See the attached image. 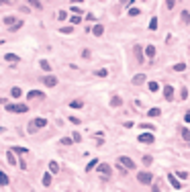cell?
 Returning <instances> with one entry per match:
<instances>
[{"instance_id": "23", "label": "cell", "mask_w": 190, "mask_h": 192, "mask_svg": "<svg viewBox=\"0 0 190 192\" xmlns=\"http://www.w3.org/2000/svg\"><path fill=\"white\" fill-rule=\"evenodd\" d=\"M94 167H98V159H96V157H94V159H92V161H90V163L86 165V172H90V170H94Z\"/></svg>"}, {"instance_id": "40", "label": "cell", "mask_w": 190, "mask_h": 192, "mask_svg": "<svg viewBox=\"0 0 190 192\" xmlns=\"http://www.w3.org/2000/svg\"><path fill=\"white\" fill-rule=\"evenodd\" d=\"M137 14H141L139 8H129V16H137Z\"/></svg>"}, {"instance_id": "1", "label": "cell", "mask_w": 190, "mask_h": 192, "mask_svg": "<svg viewBox=\"0 0 190 192\" xmlns=\"http://www.w3.org/2000/svg\"><path fill=\"white\" fill-rule=\"evenodd\" d=\"M6 112H14V114H20V112H29V106H27V104H16V102H8V104H6Z\"/></svg>"}, {"instance_id": "20", "label": "cell", "mask_w": 190, "mask_h": 192, "mask_svg": "<svg viewBox=\"0 0 190 192\" xmlns=\"http://www.w3.org/2000/svg\"><path fill=\"white\" fill-rule=\"evenodd\" d=\"M49 172L51 174H57L59 172V163L57 161H49Z\"/></svg>"}, {"instance_id": "9", "label": "cell", "mask_w": 190, "mask_h": 192, "mask_svg": "<svg viewBox=\"0 0 190 192\" xmlns=\"http://www.w3.org/2000/svg\"><path fill=\"white\" fill-rule=\"evenodd\" d=\"M121 104H123V98H121V96H116V94L110 96V106H112V108H118Z\"/></svg>"}, {"instance_id": "33", "label": "cell", "mask_w": 190, "mask_h": 192, "mask_svg": "<svg viewBox=\"0 0 190 192\" xmlns=\"http://www.w3.org/2000/svg\"><path fill=\"white\" fill-rule=\"evenodd\" d=\"M72 143H74L72 137H63V139H61V145H72Z\"/></svg>"}, {"instance_id": "42", "label": "cell", "mask_w": 190, "mask_h": 192, "mask_svg": "<svg viewBox=\"0 0 190 192\" xmlns=\"http://www.w3.org/2000/svg\"><path fill=\"white\" fill-rule=\"evenodd\" d=\"M72 139H74V141H78V143H80V141H82V135H80V133H78V131H74V135H72Z\"/></svg>"}, {"instance_id": "48", "label": "cell", "mask_w": 190, "mask_h": 192, "mask_svg": "<svg viewBox=\"0 0 190 192\" xmlns=\"http://www.w3.org/2000/svg\"><path fill=\"white\" fill-rule=\"evenodd\" d=\"M135 55H137V57H139V59H141V57H143V55H141V47H139V45H137V47H135Z\"/></svg>"}, {"instance_id": "47", "label": "cell", "mask_w": 190, "mask_h": 192, "mask_svg": "<svg viewBox=\"0 0 190 192\" xmlns=\"http://www.w3.org/2000/svg\"><path fill=\"white\" fill-rule=\"evenodd\" d=\"M176 176H178V178H182V180H186V178H188V174H186V172H176Z\"/></svg>"}, {"instance_id": "53", "label": "cell", "mask_w": 190, "mask_h": 192, "mask_svg": "<svg viewBox=\"0 0 190 192\" xmlns=\"http://www.w3.org/2000/svg\"><path fill=\"white\" fill-rule=\"evenodd\" d=\"M0 104H6V98H0Z\"/></svg>"}, {"instance_id": "49", "label": "cell", "mask_w": 190, "mask_h": 192, "mask_svg": "<svg viewBox=\"0 0 190 192\" xmlns=\"http://www.w3.org/2000/svg\"><path fill=\"white\" fill-rule=\"evenodd\" d=\"M72 12H76V14H84V12L78 8V6H72Z\"/></svg>"}, {"instance_id": "38", "label": "cell", "mask_w": 190, "mask_h": 192, "mask_svg": "<svg viewBox=\"0 0 190 192\" xmlns=\"http://www.w3.org/2000/svg\"><path fill=\"white\" fill-rule=\"evenodd\" d=\"M65 18H67V12L59 10V12H57V20H65Z\"/></svg>"}, {"instance_id": "26", "label": "cell", "mask_w": 190, "mask_h": 192, "mask_svg": "<svg viewBox=\"0 0 190 192\" xmlns=\"http://www.w3.org/2000/svg\"><path fill=\"white\" fill-rule=\"evenodd\" d=\"M29 4H31L33 8H37V10H41V8H43V4L39 2V0H29Z\"/></svg>"}, {"instance_id": "19", "label": "cell", "mask_w": 190, "mask_h": 192, "mask_svg": "<svg viewBox=\"0 0 190 192\" xmlns=\"http://www.w3.org/2000/svg\"><path fill=\"white\" fill-rule=\"evenodd\" d=\"M39 65H41V69H43V71H49V69H51V63L47 61V59H41V61H39Z\"/></svg>"}, {"instance_id": "3", "label": "cell", "mask_w": 190, "mask_h": 192, "mask_svg": "<svg viewBox=\"0 0 190 192\" xmlns=\"http://www.w3.org/2000/svg\"><path fill=\"white\" fill-rule=\"evenodd\" d=\"M116 161L121 163V167H127V170H135V161H133L131 157H127V155H121Z\"/></svg>"}, {"instance_id": "17", "label": "cell", "mask_w": 190, "mask_h": 192, "mask_svg": "<svg viewBox=\"0 0 190 192\" xmlns=\"http://www.w3.org/2000/svg\"><path fill=\"white\" fill-rule=\"evenodd\" d=\"M168 180H170V184H172L176 190H180V182L176 180V176H174V174H170V176H168Z\"/></svg>"}, {"instance_id": "35", "label": "cell", "mask_w": 190, "mask_h": 192, "mask_svg": "<svg viewBox=\"0 0 190 192\" xmlns=\"http://www.w3.org/2000/svg\"><path fill=\"white\" fill-rule=\"evenodd\" d=\"M4 22H6V25H14L16 18H14V16H4Z\"/></svg>"}, {"instance_id": "12", "label": "cell", "mask_w": 190, "mask_h": 192, "mask_svg": "<svg viewBox=\"0 0 190 192\" xmlns=\"http://www.w3.org/2000/svg\"><path fill=\"white\" fill-rule=\"evenodd\" d=\"M155 53H157V49H155L153 45H147V47H145V55H147L149 59H151V57H155Z\"/></svg>"}, {"instance_id": "4", "label": "cell", "mask_w": 190, "mask_h": 192, "mask_svg": "<svg viewBox=\"0 0 190 192\" xmlns=\"http://www.w3.org/2000/svg\"><path fill=\"white\" fill-rule=\"evenodd\" d=\"M35 127L37 129H45L47 127V118H41V116L33 118V121H31V131H35Z\"/></svg>"}, {"instance_id": "44", "label": "cell", "mask_w": 190, "mask_h": 192, "mask_svg": "<svg viewBox=\"0 0 190 192\" xmlns=\"http://www.w3.org/2000/svg\"><path fill=\"white\" fill-rule=\"evenodd\" d=\"M90 55H92L90 49H84V51H82V57H84V59H90Z\"/></svg>"}, {"instance_id": "46", "label": "cell", "mask_w": 190, "mask_h": 192, "mask_svg": "<svg viewBox=\"0 0 190 192\" xmlns=\"http://www.w3.org/2000/svg\"><path fill=\"white\" fill-rule=\"evenodd\" d=\"M69 123H74V125H80V118H78V116H69Z\"/></svg>"}, {"instance_id": "24", "label": "cell", "mask_w": 190, "mask_h": 192, "mask_svg": "<svg viewBox=\"0 0 190 192\" xmlns=\"http://www.w3.org/2000/svg\"><path fill=\"white\" fill-rule=\"evenodd\" d=\"M147 88H149V92H157V90H159V84H157V82H153V80H151V82H149V84H147Z\"/></svg>"}, {"instance_id": "29", "label": "cell", "mask_w": 190, "mask_h": 192, "mask_svg": "<svg viewBox=\"0 0 190 192\" xmlns=\"http://www.w3.org/2000/svg\"><path fill=\"white\" fill-rule=\"evenodd\" d=\"M149 29H151V31H155V29H157V16H153V18L149 20Z\"/></svg>"}, {"instance_id": "27", "label": "cell", "mask_w": 190, "mask_h": 192, "mask_svg": "<svg viewBox=\"0 0 190 192\" xmlns=\"http://www.w3.org/2000/svg\"><path fill=\"white\" fill-rule=\"evenodd\" d=\"M94 76H98V78H106V76H108V71H106V69H96V71H94Z\"/></svg>"}, {"instance_id": "25", "label": "cell", "mask_w": 190, "mask_h": 192, "mask_svg": "<svg viewBox=\"0 0 190 192\" xmlns=\"http://www.w3.org/2000/svg\"><path fill=\"white\" fill-rule=\"evenodd\" d=\"M4 59H6V61H18L20 57H18V55H14V53H6V55H4Z\"/></svg>"}, {"instance_id": "8", "label": "cell", "mask_w": 190, "mask_h": 192, "mask_svg": "<svg viewBox=\"0 0 190 192\" xmlns=\"http://www.w3.org/2000/svg\"><path fill=\"white\" fill-rule=\"evenodd\" d=\"M163 98H165V100H170V102L174 100V86H170V84H168V86H163Z\"/></svg>"}, {"instance_id": "10", "label": "cell", "mask_w": 190, "mask_h": 192, "mask_svg": "<svg viewBox=\"0 0 190 192\" xmlns=\"http://www.w3.org/2000/svg\"><path fill=\"white\" fill-rule=\"evenodd\" d=\"M29 98H43L45 96V92H41V90H29Z\"/></svg>"}, {"instance_id": "43", "label": "cell", "mask_w": 190, "mask_h": 192, "mask_svg": "<svg viewBox=\"0 0 190 192\" xmlns=\"http://www.w3.org/2000/svg\"><path fill=\"white\" fill-rule=\"evenodd\" d=\"M176 4V0H165V8H174Z\"/></svg>"}, {"instance_id": "11", "label": "cell", "mask_w": 190, "mask_h": 192, "mask_svg": "<svg viewBox=\"0 0 190 192\" xmlns=\"http://www.w3.org/2000/svg\"><path fill=\"white\" fill-rule=\"evenodd\" d=\"M90 33H92L94 37H100V35L104 33V27H102V25H96L94 29H90Z\"/></svg>"}, {"instance_id": "36", "label": "cell", "mask_w": 190, "mask_h": 192, "mask_svg": "<svg viewBox=\"0 0 190 192\" xmlns=\"http://www.w3.org/2000/svg\"><path fill=\"white\" fill-rule=\"evenodd\" d=\"M186 98H188V90L182 88V90H180V100H186Z\"/></svg>"}, {"instance_id": "13", "label": "cell", "mask_w": 190, "mask_h": 192, "mask_svg": "<svg viewBox=\"0 0 190 192\" xmlns=\"http://www.w3.org/2000/svg\"><path fill=\"white\" fill-rule=\"evenodd\" d=\"M145 80H147V78H145V74H137V76L133 78V84H135V86H141Z\"/></svg>"}, {"instance_id": "28", "label": "cell", "mask_w": 190, "mask_h": 192, "mask_svg": "<svg viewBox=\"0 0 190 192\" xmlns=\"http://www.w3.org/2000/svg\"><path fill=\"white\" fill-rule=\"evenodd\" d=\"M6 155H8V163H10V165H14V163H16V157H14V153H12V149H10V151H8Z\"/></svg>"}, {"instance_id": "18", "label": "cell", "mask_w": 190, "mask_h": 192, "mask_svg": "<svg viewBox=\"0 0 190 192\" xmlns=\"http://www.w3.org/2000/svg\"><path fill=\"white\" fill-rule=\"evenodd\" d=\"M0 184H2V186H8V184H10V178H8L4 172H0Z\"/></svg>"}, {"instance_id": "16", "label": "cell", "mask_w": 190, "mask_h": 192, "mask_svg": "<svg viewBox=\"0 0 190 192\" xmlns=\"http://www.w3.org/2000/svg\"><path fill=\"white\" fill-rule=\"evenodd\" d=\"M82 106H84V100H80V98H76V100L69 102V108H82Z\"/></svg>"}, {"instance_id": "54", "label": "cell", "mask_w": 190, "mask_h": 192, "mask_svg": "<svg viewBox=\"0 0 190 192\" xmlns=\"http://www.w3.org/2000/svg\"><path fill=\"white\" fill-rule=\"evenodd\" d=\"M72 2H74V4H76V2H78V4H80V2H84V0H72Z\"/></svg>"}, {"instance_id": "51", "label": "cell", "mask_w": 190, "mask_h": 192, "mask_svg": "<svg viewBox=\"0 0 190 192\" xmlns=\"http://www.w3.org/2000/svg\"><path fill=\"white\" fill-rule=\"evenodd\" d=\"M151 192H161V190H159V186H155V184H153V186H151Z\"/></svg>"}, {"instance_id": "41", "label": "cell", "mask_w": 190, "mask_h": 192, "mask_svg": "<svg viewBox=\"0 0 190 192\" xmlns=\"http://www.w3.org/2000/svg\"><path fill=\"white\" fill-rule=\"evenodd\" d=\"M174 69L176 71H184L186 69V63H178V65H174Z\"/></svg>"}, {"instance_id": "15", "label": "cell", "mask_w": 190, "mask_h": 192, "mask_svg": "<svg viewBox=\"0 0 190 192\" xmlns=\"http://www.w3.org/2000/svg\"><path fill=\"white\" fill-rule=\"evenodd\" d=\"M41 184L47 188V186H51V174H43V178H41Z\"/></svg>"}, {"instance_id": "37", "label": "cell", "mask_w": 190, "mask_h": 192, "mask_svg": "<svg viewBox=\"0 0 190 192\" xmlns=\"http://www.w3.org/2000/svg\"><path fill=\"white\" fill-rule=\"evenodd\" d=\"M12 151H16V153H29L27 147H12Z\"/></svg>"}, {"instance_id": "5", "label": "cell", "mask_w": 190, "mask_h": 192, "mask_svg": "<svg viewBox=\"0 0 190 192\" xmlns=\"http://www.w3.org/2000/svg\"><path fill=\"white\" fill-rule=\"evenodd\" d=\"M155 141V137H153V133L149 131V133H141L139 135V143H147V145H151V143Z\"/></svg>"}, {"instance_id": "6", "label": "cell", "mask_w": 190, "mask_h": 192, "mask_svg": "<svg viewBox=\"0 0 190 192\" xmlns=\"http://www.w3.org/2000/svg\"><path fill=\"white\" fill-rule=\"evenodd\" d=\"M45 86H49V88H53V86H57V78L53 76V74H47V76H43V80H41Z\"/></svg>"}, {"instance_id": "30", "label": "cell", "mask_w": 190, "mask_h": 192, "mask_svg": "<svg viewBox=\"0 0 190 192\" xmlns=\"http://www.w3.org/2000/svg\"><path fill=\"white\" fill-rule=\"evenodd\" d=\"M20 27H22V20H16L14 25H10V29H8V31H18Z\"/></svg>"}, {"instance_id": "32", "label": "cell", "mask_w": 190, "mask_h": 192, "mask_svg": "<svg viewBox=\"0 0 190 192\" xmlns=\"http://www.w3.org/2000/svg\"><path fill=\"white\" fill-rule=\"evenodd\" d=\"M69 20H72V25H80V22H82V16H80V14H76V16H72Z\"/></svg>"}, {"instance_id": "2", "label": "cell", "mask_w": 190, "mask_h": 192, "mask_svg": "<svg viewBox=\"0 0 190 192\" xmlns=\"http://www.w3.org/2000/svg\"><path fill=\"white\" fill-rule=\"evenodd\" d=\"M137 182L143 184V186H149V184L153 182V176H151L149 172H139V174H137Z\"/></svg>"}, {"instance_id": "7", "label": "cell", "mask_w": 190, "mask_h": 192, "mask_svg": "<svg viewBox=\"0 0 190 192\" xmlns=\"http://www.w3.org/2000/svg\"><path fill=\"white\" fill-rule=\"evenodd\" d=\"M96 170H98V174H100L102 178L112 174V170H110V165H108V163H98V167H96Z\"/></svg>"}, {"instance_id": "34", "label": "cell", "mask_w": 190, "mask_h": 192, "mask_svg": "<svg viewBox=\"0 0 190 192\" xmlns=\"http://www.w3.org/2000/svg\"><path fill=\"white\" fill-rule=\"evenodd\" d=\"M141 161H143L145 165H149V163H153V157H151V155H143V159H141Z\"/></svg>"}, {"instance_id": "39", "label": "cell", "mask_w": 190, "mask_h": 192, "mask_svg": "<svg viewBox=\"0 0 190 192\" xmlns=\"http://www.w3.org/2000/svg\"><path fill=\"white\" fill-rule=\"evenodd\" d=\"M61 33H63V35H69V33H74V27H63V29H61Z\"/></svg>"}, {"instance_id": "14", "label": "cell", "mask_w": 190, "mask_h": 192, "mask_svg": "<svg viewBox=\"0 0 190 192\" xmlns=\"http://www.w3.org/2000/svg\"><path fill=\"white\" fill-rule=\"evenodd\" d=\"M180 137H182L184 141H190V129L182 127V129H180Z\"/></svg>"}, {"instance_id": "21", "label": "cell", "mask_w": 190, "mask_h": 192, "mask_svg": "<svg viewBox=\"0 0 190 192\" xmlns=\"http://www.w3.org/2000/svg\"><path fill=\"white\" fill-rule=\"evenodd\" d=\"M159 114H161V108H149V112H147V116H151V118H155Z\"/></svg>"}, {"instance_id": "45", "label": "cell", "mask_w": 190, "mask_h": 192, "mask_svg": "<svg viewBox=\"0 0 190 192\" xmlns=\"http://www.w3.org/2000/svg\"><path fill=\"white\" fill-rule=\"evenodd\" d=\"M141 129H147V131H153L155 127H153V125H147V123H145V125H143V123H141Z\"/></svg>"}, {"instance_id": "50", "label": "cell", "mask_w": 190, "mask_h": 192, "mask_svg": "<svg viewBox=\"0 0 190 192\" xmlns=\"http://www.w3.org/2000/svg\"><path fill=\"white\" fill-rule=\"evenodd\" d=\"M184 121H186V123H190V110H188V112L184 114Z\"/></svg>"}, {"instance_id": "31", "label": "cell", "mask_w": 190, "mask_h": 192, "mask_svg": "<svg viewBox=\"0 0 190 192\" xmlns=\"http://www.w3.org/2000/svg\"><path fill=\"white\" fill-rule=\"evenodd\" d=\"M182 22H190V12L188 10H182Z\"/></svg>"}, {"instance_id": "52", "label": "cell", "mask_w": 190, "mask_h": 192, "mask_svg": "<svg viewBox=\"0 0 190 192\" xmlns=\"http://www.w3.org/2000/svg\"><path fill=\"white\" fill-rule=\"evenodd\" d=\"M0 4H10V0H0Z\"/></svg>"}, {"instance_id": "22", "label": "cell", "mask_w": 190, "mask_h": 192, "mask_svg": "<svg viewBox=\"0 0 190 192\" xmlns=\"http://www.w3.org/2000/svg\"><path fill=\"white\" fill-rule=\"evenodd\" d=\"M20 94H22V90H20L18 86H14V88L10 90V96H12V98H18V96H20Z\"/></svg>"}]
</instances>
